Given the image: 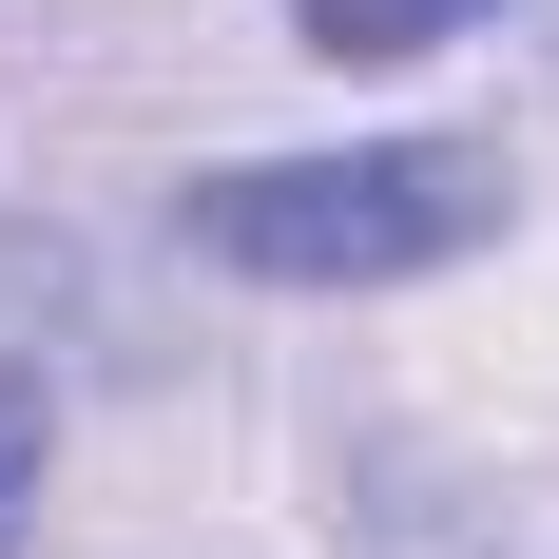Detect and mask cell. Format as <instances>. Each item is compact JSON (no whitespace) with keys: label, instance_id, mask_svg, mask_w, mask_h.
<instances>
[{"label":"cell","instance_id":"obj_3","mask_svg":"<svg viewBox=\"0 0 559 559\" xmlns=\"http://www.w3.org/2000/svg\"><path fill=\"white\" fill-rule=\"evenodd\" d=\"M483 0H309V58H425V39H463Z\"/></svg>","mask_w":559,"mask_h":559},{"label":"cell","instance_id":"obj_1","mask_svg":"<svg viewBox=\"0 0 559 559\" xmlns=\"http://www.w3.org/2000/svg\"><path fill=\"white\" fill-rule=\"evenodd\" d=\"M521 174L502 135H347V155H231L174 193V251L231 289H405V271H463L502 251Z\"/></svg>","mask_w":559,"mask_h":559},{"label":"cell","instance_id":"obj_2","mask_svg":"<svg viewBox=\"0 0 559 559\" xmlns=\"http://www.w3.org/2000/svg\"><path fill=\"white\" fill-rule=\"evenodd\" d=\"M39 463H58V386H39V367H0V559L39 540Z\"/></svg>","mask_w":559,"mask_h":559}]
</instances>
